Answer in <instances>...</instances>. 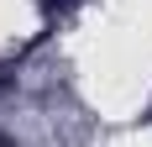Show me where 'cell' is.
Instances as JSON below:
<instances>
[{
	"instance_id": "3957f363",
	"label": "cell",
	"mask_w": 152,
	"mask_h": 147,
	"mask_svg": "<svg viewBox=\"0 0 152 147\" xmlns=\"http://www.w3.org/2000/svg\"><path fill=\"white\" fill-rule=\"evenodd\" d=\"M0 147H16V142H11V137H0Z\"/></svg>"
},
{
	"instance_id": "6da1fadb",
	"label": "cell",
	"mask_w": 152,
	"mask_h": 147,
	"mask_svg": "<svg viewBox=\"0 0 152 147\" xmlns=\"http://www.w3.org/2000/svg\"><path fill=\"white\" fill-rule=\"evenodd\" d=\"M16 84V68H11V63H5V58H0V95H5V89H11Z\"/></svg>"
},
{
	"instance_id": "7a4b0ae2",
	"label": "cell",
	"mask_w": 152,
	"mask_h": 147,
	"mask_svg": "<svg viewBox=\"0 0 152 147\" xmlns=\"http://www.w3.org/2000/svg\"><path fill=\"white\" fill-rule=\"evenodd\" d=\"M63 5H68V0H42V11H63Z\"/></svg>"
}]
</instances>
